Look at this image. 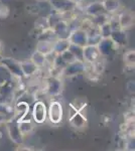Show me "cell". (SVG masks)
<instances>
[{"instance_id":"1","label":"cell","mask_w":135,"mask_h":151,"mask_svg":"<svg viewBox=\"0 0 135 151\" xmlns=\"http://www.w3.org/2000/svg\"><path fill=\"white\" fill-rule=\"evenodd\" d=\"M5 124H6L7 133H8V136L12 142L15 143L17 145H22L24 136L20 132V130H19L18 119L15 118V117H12L11 119L6 121Z\"/></svg>"},{"instance_id":"2","label":"cell","mask_w":135,"mask_h":151,"mask_svg":"<svg viewBox=\"0 0 135 151\" xmlns=\"http://www.w3.org/2000/svg\"><path fill=\"white\" fill-rule=\"evenodd\" d=\"M0 65L7 70V72L10 74L12 77L21 79L23 77L22 72H21L20 62L16 60L15 58H0Z\"/></svg>"},{"instance_id":"3","label":"cell","mask_w":135,"mask_h":151,"mask_svg":"<svg viewBox=\"0 0 135 151\" xmlns=\"http://www.w3.org/2000/svg\"><path fill=\"white\" fill-rule=\"evenodd\" d=\"M87 70V64L83 60H75L68 64L62 70V74L67 78H73L76 76L85 74Z\"/></svg>"},{"instance_id":"4","label":"cell","mask_w":135,"mask_h":151,"mask_svg":"<svg viewBox=\"0 0 135 151\" xmlns=\"http://www.w3.org/2000/svg\"><path fill=\"white\" fill-rule=\"evenodd\" d=\"M48 117L51 123L60 124L63 121V117H64L63 105L58 101L51 102L48 109Z\"/></svg>"},{"instance_id":"5","label":"cell","mask_w":135,"mask_h":151,"mask_svg":"<svg viewBox=\"0 0 135 151\" xmlns=\"http://www.w3.org/2000/svg\"><path fill=\"white\" fill-rule=\"evenodd\" d=\"M45 93L51 97H56L63 92V82L58 76H51L46 79Z\"/></svg>"},{"instance_id":"6","label":"cell","mask_w":135,"mask_h":151,"mask_svg":"<svg viewBox=\"0 0 135 151\" xmlns=\"http://www.w3.org/2000/svg\"><path fill=\"white\" fill-rule=\"evenodd\" d=\"M32 120L38 124H43L48 118V109L43 101H36L32 106L31 111Z\"/></svg>"},{"instance_id":"7","label":"cell","mask_w":135,"mask_h":151,"mask_svg":"<svg viewBox=\"0 0 135 151\" xmlns=\"http://www.w3.org/2000/svg\"><path fill=\"white\" fill-rule=\"evenodd\" d=\"M68 40L70 41V43H74V45H80V47H84L85 45H88L87 31H86L85 29H83L82 27L71 30Z\"/></svg>"},{"instance_id":"8","label":"cell","mask_w":135,"mask_h":151,"mask_svg":"<svg viewBox=\"0 0 135 151\" xmlns=\"http://www.w3.org/2000/svg\"><path fill=\"white\" fill-rule=\"evenodd\" d=\"M100 58H101V55L97 45H87L83 47V60L87 65L94 64Z\"/></svg>"},{"instance_id":"9","label":"cell","mask_w":135,"mask_h":151,"mask_svg":"<svg viewBox=\"0 0 135 151\" xmlns=\"http://www.w3.org/2000/svg\"><path fill=\"white\" fill-rule=\"evenodd\" d=\"M53 10L60 14H65L67 12L73 10L77 4H75L71 0H48Z\"/></svg>"},{"instance_id":"10","label":"cell","mask_w":135,"mask_h":151,"mask_svg":"<svg viewBox=\"0 0 135 151\" xmlns=\"http://www.w3.org/2000/svg\"><path fill=\"white\" fill-rule=\"evenodd\" d=\"M110 38L116 47H123L128 43V35H127L126 30L121 28L113 30Z\"/></svg>"},{"instance_id":"11","label":"cell","mask_w":135,"mask_h":151,"mask_svg":"<svg viewBox=\"0 0 135 151\" xmlns=\"http://www.w3.org/2000/svg\"><path fill=\"white\" fill-rule=\"evenodd\" d=\"M118 16V21L120 24L121 29L127 30V29L131 28L134 25V14L133 12L129 10H124L119 14Z\"/></svg>"},{"instance_id":"12","label":"cell","mask_w":135,"mask_h":151,"mask_svg":"<svg viewBox=\"0 0 135 151\" xmlns=\"http://www.w3.org/2000/svg\"><path fill=\"white\" fill-rule=\"evenodd\" d=\"M97 47L101 57H108L117 48L111 40V38H101V40L98 42Z\"/></svg>"},{"instance_id":"13","label":"cell","mask_w":135,"mask_h":151,"mask_svg":"<svg viewBox=\"0 0 135 151\" xmlns=\"http://www.w3.org/2000/svg\"><path fill=\"white\" fill-rule=\"evenodd\" d=\"M51 29L53 31L56 38H68L71 32L69 23L66 20H63V19L58 21V22Z\"/></svg>"},{"instance_id":"14","label":"cell","mask_w":135,"mask_h":151,"mask_svg":"<svg viewBox=\"0 0 135 151\" xmlns=\"http://www.w3.org/2000/svg\"><path fill=\"white\" fill-rule=\"evenodd\" d=\"M70 121L71 125L73 127L77 128V129H82L84 128L86 125H87V118L83 115L82 112L78 111L77 109L74 110V113L70 114Z\"/></svg>"},{"instance_id":"15","label":"cell","mask_w":135,"mask_h":151,"mask_svg":"<svg viewBox=\"0 0 135 151\" xmlns=\"http://www.w3.org/2000/svg\"><path fill=\"white\" fill-rule=\"evenodd\" d=\"M20 67H21V72H22L23 77L30 78L36 75V73L38 72V68L35 65L29 60H23L20 62Z\"/></svg>"},{"instance_id":"16","label":"cell","mask_w":135,"mask_h":151,"mask_svg":"<svg viewBox=\"0 0 135 151\" xmlns=\"http://www.w3.org/2000/svg\"><path fill=\"white\" fill-rule=\"evenodd\" d=\"M85 12L87 15L89 16H95L97 14H100V13H103V12H106L103 7V4H102V1H95V2H92V3L88 4L85 8Z\"/></svg>"},{"instance_id":"17","label":"cell","mask_w":135,"mask_h":151,"mask_svg":"<svg viewBox=\"0 0 135 151\" xmlns=\"http://www.w3.org/2000/svg\"><path fill=\"white\" fill-rule=\"evenodd\" d=\"M102 4L105 11L109 14H114L121 8L120 0H102Z\"/></svg>"},{"instance_id":"18","label":"cell","mask_w":135,"mask_h":151,"mask_svg":"<svg viewBox=\"0 0 135 151\" xmlns=\"http://www.w3.org/2000/svg\"><path fill=\"white\" fill-rule=\"evenodd\" d=\"M35 50L43 53L45 55H50V53L53 52V41L45 40H38Z\"/></svg>"},{"instance_id":"19","label":"cell","mask_w":135,"mask_h":151,"mask_svg":"<svg viewBox=\"0 0 135 151\" xmlns=\"http://www.w3.org/2000/svg\"><path fill=\"white\" fill-rule=\"evenodd\" d=\"M29 113V106L26 102H19L17 103V105L14 107V116L15 118H17L18 120L22 119L23 117H25L26 115H28Z\"/></svg>"},{"instance_id":"20","label":"cell","mask_w":135,"mask_h":151,"mask_svg":"<svg viewBox=\"0 0 135 151\" xmlns=\"http://www.w3.org/2000/svg\"><path fill=\"white\" fill-rule=\"evenodd\" d=\"M18 127H19L20 132L22 133V135L26 136L32 132L34 126H33V123L31 122V120H29L26 117H24V118L18 120Z\"/></svg>"},{"instance_id":"21","label":"cell","mask_w":135,"mask_h":151,"mask_svg":"<svg viewBox=\"0 0 135 151\" xmlns=\"http://www.w3.org/2000/svg\"><path fill=\"white\" fill-rule=\"evenodd\" d=\"M70 47V41L68 38H56L53 41V52L56 55H61L65 50H69Z\"/></svg>"},{"instance_id":"22","label":"cell","mask_w":135,"mask_h":151,"mask_svg":"<svg viewBox=\"0 0 135 151\" xmlns=\"http://www.w3.org/2000/svg\"><path fill=\"white\" fill-rule=\"evenodd\" d=\"M109 19H110V14L107 13V12H103V13H100V14H97V15H95V16H92V17L90 18V21L93 25L99 27V26H101L102 24L108 22Z\"/></svg>"},{"instance_id":"23","label":"cell","mask_w":135,"mask_h":151,"mask_svg":"<svg viewBox=\"0 0 135 151\" xmlns=\"http://www.w3.org/2000/svg\"><path fill=\"white\" fill-rule=\"evenodd\" d=\"M30 60L38 68V69H40V68L45 67L46 64V55H45L43 53H41L40 52H38V50H35V52L31 55Z\"/></svg>"},{"instance_id":"24","label":"cell","mask_w":135,"mask_h":151,"mask_svg":"<svg viewBox=\"0 0 135 151\" xmlns=\"http://www.w3.org/2000/svg\"><path fill=\"white\" fill-rule=\"evenodd\" d=\"M0 114L6 116L8 119H11L14 116V108L11 107L8 103L0 102Z\"/></svg>"},{"instance_id":"25","label":"cell","mask_w":135,"mask_h":151,"mask_svg":"<svg viewBox=\"0 0 135 151\" xmlns=\"http://www.w3.org/2000/svg\"><path fill=\"white\" fill-rule=\"evenodd\" d=\"M123 58H124V63H125V65H126L127 68L134 69V65H135V52H134V50H127V52L124 53Z\"/></svg>"},{"instance_id":"26","label":"cell","mask_w":135,"mask_h":151,"mask_svg":"<svg viewBox=\"0 0 135 151\" xmlns=\"http://www.w3.org/2000/svg\"><path fill=\"white\" fill-rule=\"evenodd\" d=\"M112 31L113 30H112V27H111V25H110L109 21L102 24L101 26H99V33H100L101 38H110Z\"/></svg>"},{"instance_id":"27","label":"cell","mask_w":135,"mask_h":151,"mask_svg":"<svg viewBox=\"0 0 135 151\" xmlns=\"http://www.w3.org/2000/svg\"><path fill=\"white\" fill-rule=\"evenodd\" d=\"M69 50L75 55L78 60H83V47L74 45V43H70ZM83 62H84V60H83Z\"/></svg>"},{"instance_id":"28","label":"cell","mask_w":135,"mask_h":151,"mask_svg":"<svg viewBox=\"0 0 135 151\" xmlns=\"http://www.w3.org/2000/svg\"><path fill=\"white\" fill-rule=\"evenodd\" d=\"M62 15H63V14L56 13V12H53V14L48 15V17H46V20H48V27L53 28V26H55L56 24L58 22V21L62 20Z\"/></svg>"},{"instance_id":"29","label":"cell","mask_w":135,"mask_h":151,"mask_svg":"<svg viewBox=\"0 0 135 151\" xmlns=\"http://www.w3.org/2000/svg\"><path fill=\"white\" fill-rule=\"evenodd\" d=\"M60 55L62 57V58L64 60V62H65L67 65L68 64H71V63H73V62H75V60H77V58H76L75 55H74L73 53L71 52L69 50H65V52L61 53Z\"/></svg>"},{"instance_id":"30","label":"cell","mask_w":135,"mask_h":151,"mask_svg":"<svg viewBox=\"0 0 135 151\" xmlns=\"http://www.w3.org/2000/svg\"><path fill=\"white\" fill-rule=\"evenodd\" d=\"M35 27L36 28H40L41 31H43V30H45V29L50 28V27H48L46 17H41V18L38 19V20L35 22Z\"/></svg>"},{"instance_id":"31","label":"cell","mask_w":135,"mask_h":151,"mask_svg":"<svg viewBox=\"0 0 135 151\" xmlns=\"http://www.w3.org/2000/svg\"><path fill=\"white\" fill-rule=\"evenodd\" d=\"M9 15V7L6 4H0V18L4 19Z\"/></svg>"},{"instance_id":"32","label":"cell","mask_w":135,"mask_h":151,"mask_svg":"<svg viewBox=\"0 0 135 151\" xmlns=\"http://www.w3.org/2000/svg\"><path fill=\"white\" fill-rule=\"evenodd\" d=\"M7 120H9L8 118H7L6 116L2 115V114H0V125H2V124H4L6 122Z\"/></svg>"},{"instance_id":"33","label":"cell","mask_w":135,"mask_h":151,"mask_svg":"<svg viewBox=\"0 0 135 151\" xmlns=\"http://www.w3.org/2000/svg\"><path fill=\"white\" fill-rule=\"evenodd\" d=\"M71 1H73L75 4H80V3H82L84 0H71Z\"/></svg>"},{"instance_id":"34","label":"cell","mask_w":135,"mask_h":151,"mask_svg":"<svg viewBox=\"0 0 135 151\" xmlns=\"http://www.w3.org/2000/svg\"><path fill=\"white\" fill-rule=\"evenodd\" d=\"M2 52H3V43H2V41L0 40V55L2 53Z\"/></svg>"},{"instance_id":"35","label":"cell","mask_w":135,"mask_h":151,"mask_svg":"<svg viewBox=\"0 0 135 151\" xmlns=\"http://www.w3.org/2000/svg\"><path fill=\"white\" fill-rule=\"evenodd\" d=\"M48 0H36V2H46Z\"/></svg>"}]
</instances>
